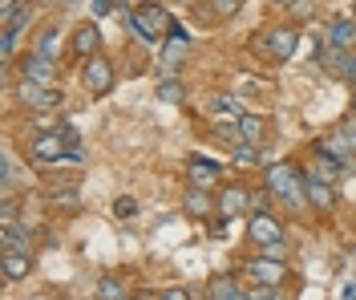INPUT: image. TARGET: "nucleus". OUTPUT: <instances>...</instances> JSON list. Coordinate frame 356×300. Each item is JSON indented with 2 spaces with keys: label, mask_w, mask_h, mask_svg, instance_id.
<instances>
[{
  "label": "nucleus",
  "mask_w": 356,
  "mask_h": 300,
  "mask_svg": "<svg viewBox=\"0 0 356 300\" xmlns=\"http://www.w3.org/2000/svg\"><path fill=\"white\" fill-rule=\"evenodd\" d=\"M264 187L288 207H300L304 203V175L291 166V162H267L264 171Z\"/></svg>",
  "instance_id": "nucleus-1"
},
{
  "label": "nucleus",
  "mask_w": 356,
  "mask_h": 300,
  "mask_svg": "<svg viewBox=\"0 0 356 300\" xmlns=\"http://www.w3.org/2000/svg\"><path fill=\"white\" fill-rule=\"evenodd\" d=\"M126 29H130L134 37H142V41H150V45H154V41H162V37H170L175 21H170V13H166L162 4H154V0H150V4L134 8V17H130V24H126Z\"/></svg>",
  "instance_id": "nucleus-2"
},
{
  "label": "nucleus",
  "mask_w": 356,
  "mask_h": 300,
  "mask_svg": "<svg viewBox=\"0 0 356 300\" xmlns=\"http://www.w3.org/2000/svg\"><path fill=\"white\" fill-rule=\"evenodd\" d=\"M81 86H86L93 97L110 93L113 90V65H110V57H102V53L86 57V61H81Z\"/></svg>",
  "instance_id": "nucleus-3"
},
{
  "label": "nucleus",
  "mask_w": 356,
  "mask_h": 300,
  "mask_svg": "<svg viewBox=\"0 0 356 300\" xmlns=\"http://www.w3.org/2000/svg\"><path fill=\"white\" fill-rule=\"evenodd\" d=\"M17 97H21L24 110H57L61 106V93L53 90V86H44V81H29V77H21V90H17Z\"/></svg>",
  "instance_id": "nucleus-4"
},
{
  "label": "nucleus",
  "mask_w": 356,
  "mask_h": 300,
  "mask_svg": "<svg viewBox=\"0 0 356 300\" xmlns=\"http://www.w3.org/2000/svg\"><path fill=\"white\" fill-rule=\"evenodd\" d=\"M296 45H300V29L296 24H275L271 33H264V49L271 61H288L291 53H296Z\"/></svg>",
  "instance_id": "nucleus-5"
},
{
  "label": "nucleus",
  "mask_w": 356,
  "mask_h": 300,
  "mask_svg": "<svg viewBox=\"0 0 356 300\" xmlns=\"http://www.w3.org/2000/svg\"><path fill=\"white\" fill-rule=\"evenodd\" d=\"M65 150H69V142H65L61 130H41V134L33 139V146H29V155H33L37 162H61Z\"/></svg>",
  "instance_id": "nucleus-6"
},
{
  "label": "nucleus",
  "mask_w": 356,
  "mask_h": 300,
  "mask_svg": "<svg viewBox=\"0 0 356 300\" xmlns=\"http://www.w3.org/2000/svg\"><path fill=\"white\" fill-rule=\"evenodd\" d=\"M21 77L29 81H44V86H53L57 81V57H44V53H24L21 57Z\"/></svg>",
  "instance_id": "nucleus-7"
},
{
  "label": "nucleus",
  "mask_w": 356,
  "mask_h": 300,
  "mask_svg": "<svg viewBox=\"0 0 356 300\" xmlns=\"http://www.w3.org/2000/svg\"><path fill=\"white\" fill-rule=\"evenodd\" d=\"M304 199H308L316 211H332L336 207V191L328 179H320L316 171H304Z\"/></svg>",
  "instance_id": "nucleus-8"
},
{
  "label": "nucleus",
  "mask_w": 356,
  "mask_h": 300,
  "mask_svg": "<svg viewBox=\"0 0 356 300\" xmlns=\"http://www.w3.org/2000/svg\"><path fill=\"white\" fill-rule=\"evenodd\" d=\"M69 53H73V57H81V61L93 57V53H102V29H97L93 21L77 24V29H73V37H69Z\"/></svg>",
  "instance_id": "nucleus-9"
},
{
  "label": "nucleus",
  "mask_w": 356,
  "mask_h": 300,
  "mask_svg": "<svg viewBox=\"0 0 356 300\" xmlns=\"http://www.w3.org/2000/svg\"><path fill=\"white\" fill-rule=\"evenodd\" d=\"M247 235H251L255 248H259V244H271V239H284V228H280V219H275L271 211H251V219H247Z\"/></svg>",
  "instance_id": "nucleus-10"
},
{
  "label": "nucleus",
  "mask_w": 356,
  "mask_h": 300,
  "mask_svg": "<svg viewBox=\"0 0 356 300\" xmlns=\"http://www.w3.org/2000/svg\"><path fill=\"white\" fill-rule=\"evenodd\" d=\"M247 272L255 284H280V280L288 276V260H271V255H255L251 264H247Z\"/></svg>",
  "instance_id": "nucleus-11"
},
{
  "label": "nucleus",
  "mask_w": 356,
  "mask_h": 300,
  "mask_svg": "<svg viewBox=\"0 0 356 300\" xmlns=\"http://www.w3.org/2000/svg\"><path fill=\"white\" fill-rule=\"evenodd\" d=\"M243 211H251V191L243 183H227L219 195V215H231V219H239Z\"/></svg>",
  "instance_id": "nucleus-12"
},
{
  "label": "nucleus",
  "mask_w": 356,
  "mask_h": 300,
  "mask_svg": "<svg viewBox=\"0 0 356 300\" xmlns=\"http://www.w3.org/2000/svg\"><path fill=\"white\" fill-rule=\"evenodd\" d=\"M29 268H33V252H0V276L8 280V284L24 280Z\"/></svg>",
  "instance_id": "nucleus-13"
},
{
  "label": "nucleus",
  "mask_w": 356,
  "mask_h": 300,
  "mask_svg": "<svg viewBox=\"0 0 356 300\" xmlns=\"http://www.w3.org/2000/svg\"><path fill=\"white\" fill-rule=\"evenodd\" d=\"M182 211H186L191 219H211V211H219V203H211V191L191 187V191H186V199H182Z\"/></svg>",
  "instance_id": "nucleus-14"
},
{
  "label": "nucleus",
  "mask_w": 356,
  "mask_h": 300,
  "mask_svg": "<svg viewBox=\"0 0 356 300\" xmlns=\"http://www.w3.org/2000/svg\"><path fill=\"white\" fill-rule=\"evenodd\" d=\"M186 175H191V187L211 191V187L219 183V162H211V159H191V162H186Z\"/></svg>",
  "instance_id": "nucleus-15"
},
{
  "label": "nucleus",
  "mask_w": 356,
  "mask_h": 300,
  "mask_svg": "<svg viewBox=\"0 0 356 300\" xmlns=\"http://www.w3.org/2000/svg\"><path fill=\"white\" fill-rule=\"evenodd\" d=\"M328 45L356 49V17H336V21L328 24Z\"/></svg>",
  "instance_id": "nucleus-16"
},
{
  "label": "nucleus",
  "mask_w": 356,
  "mask_h": 300,
  "mask_svg": "<svg viewBox=\"0 0 356 300\" xmlns=\"http://www.w3.org/2000/svg\"><path fill=\"white\" fill-rule=\"evenodd\" d=\"M316 150H320V155H328V159H336V162H348L356 155V146L344 139L340 130H332L328 139H320V142H316Z\"/></svg>",
  "instance_id": "nucleus-17"
},
{
  "label": "nucleus",
  "mask_w": 356,
  "mask_h": 300,
  "mask_svg": "<svg viewBox=\"0 0 356 300\" xmlns=\"http://www.w3.org/2000/svg\"><path fill=\"white\" fill-rule=\"evenodd\" d=\"M33 49L44 53V57H61V24H44L37 33V41H33Z\"/></svg>",
  "instance_id": "nucleus-18"
},
{
  "label": "nucleus",
  "mask_w": 356,
  "mask_h": 300,
  "mask_svg": "<svg viewBox=\"0 0 356 300\" xmlns=\"http://www.w3.org/2000/svg\"><path fill=\"white\" fill-rule=\"evenodd\" d=\"M264 134H267V122L259 114H239V139H243V142L264 146Z\"/></svg>",
  "instance_id": "nucleus-19"
},
{
  "label": "nucleus",
  "mask_w": 356,
  "mask_h": 300,
  "mask_svg": "<svg viewBox=\"0 0 356 300\" xmlns=\"http://www.w3.org/2000/svg\"><path fill=\"white\" fill-rule=\"evenodd\" d=\"M0 24H4L8 33H24V29L33 24V8H29V0H21L13 13H4V17H0Z\"/></svg>",
  "instance_id": "nucleus-20"
},
{
  "label": "nucleus",
  "mask_w": 356,
  "mask_h": 300,
  "mask_svg": "<svg viewBox=\"0 0 356 300\" xmlns=\"http://www.w3.org/2000/svg\"><path fill=\"white\" fill-rule=\"evenodd\" d=\"M207 297H215V300H243L247 292L235 284L231 276H222V280H211V288H207Z\"/></svg>",
  "instance_id": "nucleus-21"
},
{
  "label": "nucleus",
  "mask_w": 356,
  "mask_h": 300,
  "mask_svg": "<svg viewBox=\"0 0 356 300\" xmlns=\"http://www.w3.org/2000/svg\"><path fill=\"white\" fill-rule=\"evenodd\" d=\"M97 297H102V300H126V297H130V288H126L122 280L106 276V280H97Z\"/></svg>",
  "instance_id": "nucleus-22"
},
{
  "label": "nucleus",
  "mask_w": 356,
  "mask_h": 300,
  "mask_svg": "<svg viewBox=\"0 0 356 300\" xmlns=\"http://www.w3.org/2000/svg\"><path fill=\"white\" fill-rule=\"evenodd\" d=\"M158 97H162V102H182L186 90H182V81H178V77H162V81H158Z\"/></svg>",
  "instance_id": "nucleus-23"
},
{
  "label": "nucleus",
  "mask_w": 356,
  "mask_h": 300,
  "mask_svg": "<svg viewBox=\"0 0 356 300\" xmlns=\"http://www.w3.org/2000/svg\"><path fill=\"white\" fill-rule=\"evenodd\" d=\"M340 166H344V162H336V159H328V155H320V150H316V166H312V171H316L320 179H328V183H332L336 175H340Z\"/></svg>",
  "instance_id": "nucleus-24"
},
{
  "label": "nucleus",
  "mask_w": 356,
  "mask_h": 300,
  "mask_svg": "<svg viewBox=\"0 0 356 300\" xmlns=\"http://www.w3.org/2000/svg\"><path fill=\"white\" fill-rule=\"evenodd\" d=\"M33 130H37V134H41V130H61L57 110H37V114H33Z\"/></svg>",
  "instance_id": "nucleus-25"
},
{
  "label": "nucleus",
  "mask_w": 356,
  "mask_h": 300,
  "mask_svg": "<svg viewBox=\"0 0 356 300\" xmlns=\"http://www.w3.org/2000/svg\"><path fill=\"white\" fill-rule=\"evenodd\" d=\"M255 255H271V260H288V244L284 239H271V244H259Z\"/></svg>",
  "instance_id": "nucleus-26"
},
{
  "label": "nucleus",
  "mask_w": 356,
  "mask_h": 300,
  "mask_svg": "<svg viewBox=\"0 0 356 300\" xmlns=\"http://www.w3.org/2000/svg\"><path fill=\"white\" fill-rule=\"evenodd\" d=\"M13 223H21V219H17V203L4 199V203H0V228H13Z\"/></svg>",
  "instance_id": "nucleus-27"
},
{
  "label": "nucleus",
  "mask_w": 356,
  "mask_h": 300,
  "mask_svg": "<svg viewBox=\"0 0 356 300\" xmlns=\"http://www.w3.org/2000/svg\"><path fill=\"white\" fill-rule=\"evenodd\" d=\"M211 8H215L219 17H235V13L243 8V0H211Z\"/></svg>",
  "instance_id": "nucleus-28"
},
{
  "label": "nucleus",
  "mask_w": 356,
  "mask_h": 300,
  "mask_svg": "<svg viewBox=\"0 0 356 300\" xmlns=\"http://www.w3.org/2000/svg\"><path fill=\"white\" fill-rule=\"evenodd\" d=\"M271 199H275V195H271L267 187H264V191H251V211H267V207H271Z\"/></svg>",
  "instance_id": "nucleus-29"
},
{
  "label": "nucleus",
  "mask_w": 356,
  "mask_h": 300,
  "mask_svg": "<svg viewBox=\"0 0 356 300\" xmlns=\"http://www.w3.org/2000/svg\"><path fill=\"white\" fill-rule=\"evenodd\" d=\"M134 211H138V203H134L130 195H122V199H118V203H113V215H118V219H130Z\"/></svg>",
  "instance_id": "nucleus-30"
},
{
  "label": "nucleus",
  "mask_w": 356,
  "mask_h": 300,
  "mask_svg": "<svg viewBox=\"0 0 356 300\" xmlns=\"http://www.w3.org/2000/svg\"><path fill=\"white\" fill-rule=\"evenodd\" d=\"M215 110H227V114H239V102H235L231 93H219V97H215Z\"/></svg>",
  "instance_id": "nucleus-31"
},
{
  "label": "nucleus",
  "mask_w": 356,
  "mask_h": 300,
  "mask_svg": "<svg viewBox=\"0 0 356 300\" xmlns=\"http://www.w3.org/2000/svg\"><path fill=\"white\" fill-rule=\"evenodd\" d=\"M336 130H340V134H344V139H348V142L356 146V114H348L344 122H340V126H336Z\"/></svg>",
  "instance_id": "nucleus-32"
},
{
  "label": "nucleus",
  "mask_w": 356,
  "mask_h": 300,
  "mask_svg": "<svg viewBox=\"0 0 356 300\" xmlns=\"http://www.w3.org/2000/svg\"><path fill=\"white\" fill-rule=\"evenodd\" d=\"M13 49H17V33H8V29H4V33H0V53H4V57H13Z\"/></svg>",
  "instance_id": "nucleus-33"
},
{
  "label": "nucleus",
  "mask_w": 356,
  "mask_h": 300,
  "mask_svg": "<svg viewBox=\"0 0 356 300\" xmlns=\"http://www.w3.org/2000/svg\"><path fill=\"white\" fill-rule=\"evenodd\" d=\"M231 231V215H219V219H211V235H227Z\"/></svg>",
  "instance_id": "nucleus-34"
},
{
  "label": "nucleus",
  "mask_w": 356,
  "mask_h": 300,
  "mask_svg": "<svg viewBox=\"0 0 356 300\" xmlns=\"http://www.w3.org/2000/svg\"><path fill=\"white\" fill-rule=\"evenodd\" d=\"M65 159H69V162H86V146H81V142H69Z\"/></svg>",
  "instance_id": "nucleus-35"
},
{
  "label": "nucleus",
  "mask_w": 356,
  "mask_h": 300,
  "mask_svg": "<svg viewBox=\"0 0 356 300\" xmlns=\"http://www.w3.org/2000/svg\"><path fill=\"white\" fill-rule=\"evenodd\" d=\"M158 297H162V300H186L191 292H186V288H162Z\"/></svg>",
  "instance_id": "nucleus-36"
},
{
  "label": "nucleus",
  "mask_w": 356,
  "mask_h": 300,
  "mask_svg": "<svg viewBox=\"0 0 356 300\" xmlns=\"http://www.w3.org/2000/svg\"><path fill=\"white\" fill-rule=\"evenodd\" d=\"M344 81H348V86H356V49L348 53V70H344Z\"/></svg>",
  "instance_id": "nucleus-37"
},
{
  "label": "nucleus",
  "mask_w": 356,
  "mask_h": 300,
  "mask_svg": "<svg viewBox=\"0 0 356 300\" xmlns=\"http://www.w3.org/2000/svg\"><path fill=\"white\" fill-rule=\"evenodd\" d=\"M113 8V0H93V17H106Z\"/></svg>",
  "instance_id": "nucleus-38"
},
{
  "label": "nucleus",
  "mask_w": 356,
  "mask_h": 300,
  "mask_svg": "<svg viewBox=\"0 0 356 300\" xmlns=\"http://www.w3.org/2000/svg\"><path fill=\"white\" fill-rule=\"evenodd\" d=\"M291 13H296V17H308L312 4H308V0H296V4H291Z\"/></svg>",
  "instance_id": "nucleus-39"
},
{
  "label": "nucleus",
  "mask_w": 356,
  "mask_h": 300,
  "mask_svg": "<svg viewBox=\"0 0 356 300\" xmlns=\"http://www.w3.org/2000/svg\"><path fill=\"white\" fill-rule=\"evenodd\" d=\"M353 114H356V86H353Z\"/></svg>",
  "instance_id": "nucleus-40"
},
{
  "label": "nucleus",
  "mask_w": 356,
  "mask_h": 300,
  "mask_svg": "<svg viewBox=\"0 0 356 300\" xmlns=\"http://www.w3.org/2000/svg\"><path fill=\"white\" fill-rule=\"evenodd\" d=\"M65 4H73V0H65Z\"/></svg>",
  "instance_id": "nucleus-41"
},
{
  "label": "nucleus",
  "mask_w": 356,
  "mask_h": 300,
  "mask_svg": "<svg viewBox=\"0 0 356 300\" xmlns=\"http://www.w3.org/2000/svg\"><path fill=\"white\" fill-rule=\"evenodd\" d=\"M29 4H33V0H29Z\"/></svg>",
  "instance_id": "nucleus-42"
},
{
  "label": "nucleus",
  "mask_w": 356,
  "mask_h": 300,
  "mask_svg": "<svg viewBox=\"0 0 356 300\" xmlns=\"http://www.w3.org/2000/svg\"><path fill=\"white\" fill-rule=\"evenodd\" d=\"M353 17H356V13H353Z\"/></svg>",
  "instance_id": "nucleus-43"
}]
</instances>
